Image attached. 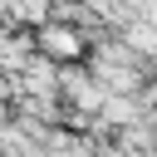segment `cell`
<instances>
[{
	"label": "cell",
	"mask_w": 157,
	"mask_h": 157,
	"mask_svg": "<svg viewBox=\"0 0 157 157\" xmlns=\"http://www.w3.org/2000/svg\"><path fill=\"white\" fill-rule=\"evenodd\" d=\"M44 49H54V54H69V49H74V34L54 29V34H44Z\"/></svg>",
	"instance_id": "6da1fadb"
}]
</instances>
